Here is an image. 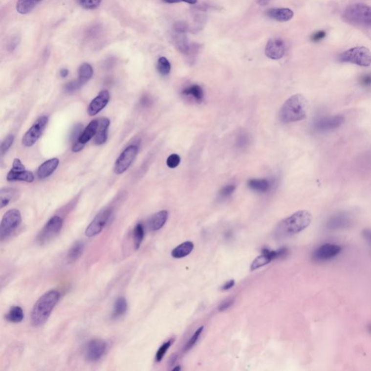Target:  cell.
<instances>
[{
	"instance_id": "cell-1",
	"label": "cell",
	"mask_w": 371,
	"mask_h": 371,
	"mask_svg": "<svg viewBox=\"0 0 371 371\" xmlns=\"http://www.w3.org/2000/svg\"><path fill=\"white\" fill-rule=\"evenodd\" d=\"M311 222L312 215L307 210H300L282 220L276 226L275 235L279 239L292 237L304 231Z\"/></svg>"
},
{
	"instance_id": "cell-2",
	"label": "cell",
	"mask_w": 371,
	"mask_h": 371,
	"mask_svg": "<svg viewBox=\"0 0 371 371\" xmlns=\"http://www.w3.org/2000/svg\"><path fill=\"white\" fill-rule=\"evenodd\" d=\"M61 294L56 290H50L43 294L37 300L31 311V325L38 327L44 324L59 302Z\"/></svg>"
},
{
	"instance_id": "cell-3",
	"label": "cell",
	"mask_w": 371,
	"mask_h": 371,
	"mask_svg": "<svg viewBox=\"0 0 371 371\" xmlns=\"http://www.w3.org/2000/svg\"><path fill=\"white\" fill-rule=\"evenodd\" d=\"M307 101L302 94H295L288 99L279 112V118L284 124L297 122L307 116Z\"/></svg>"
},
{
	"instance_id": "cell-4",
	"label": "cell",
	"mask_w": 371,
	"mask_h": 371,
	"mask_svg": "<svg viewBox=\"0 0 371 371\" xmlns=\"http://www.w3.org/2000/svg\"><path fill=\"white\" fill-rule=\"evenodd\" d=\"M343 18L350 23L371 28V7L362 3L351 4L344 11Z\"/></svg>"
},
{
	"instance_id": "cell-5",
	"label": "cell",
	"mask_w": 371,
	"mask_h": 371,
	"mask_svg": "<svg viewBox=\"0 0 371 371\" xmlns=\"http://www.w3.org/2000/svg\"><path fill=\"white\" fill-rule=\"evenodd\" d=\"M341 63H348L362 67L371 65V52L365 46H356L342 52L339 56Z\"/></svg>"
},
{
	"instance_id": "cell-6",
	"label": "cell",
	"mask_w": 371,
	"mask_h": 371,
	"mask_svg": "<svg viewBox=\"0 0 371 371\" xmlns=\"http://www.w3.org/2000/svg\"><path fill=\"white\" fill-rule=\"evenodd\" d=\"M22 218L20 211L12 209L4 213L0 225V238L1 241L10 237L16 228L20 226Z\"/></svg>"
},
{
	"instance_id": "cell-7",
	"label": "cell",
	"mask_w": 371,
	"mask_h": 371,
	"mask_svg": "<svg viewBox=\"0 0 371 371\" xmlns=\"http://www.w3.org/2000/svg\"><path fill=\"white\" fill-rule=\"evenodd\" d=\"M63 225V219L59 216L51 218L37 237L39 244H46L55 238L61 232Z\"/></svg>"
},
{
	"instance_id": "cell-8",
	"label": "cell",
	"mask_w": 371,
	"mask_h": 371,
	"mask_svg": "<svg viewBox=\"0 0 371 371\" xmlns=\"http://www.w3.org/2000/svg\"><path fill=\"white\" fill-rule=\"evenodd\" d=\"M352 217L346 212H340L330 216L324 224L326 231L329 232L348 229L353 225Z\"/></svg>"
},
{
	"instance_id": "cell-9",
	"label": "cell",
	"mask_w": 371,
	"mask_h": 371,
	"mask_svg": "<svg viewBox=\"0 0 371 371\" xmlns=\"http://www.w3.org/2000/svg\"><path fill=\"white\" fill-rule=\"evenodd\" d=\"M48 121L49 118L45 115L39 118L31 129L24 134L22 139V145L27 147H32L41 137L44 131L47 126Z\"/></svg>"
},
{
	"instance_id": "cell-10",
	"label": "cell",
	"mask_w": 371,
	"mask_h": 371,
	"mask_svg": "<svg viewBox=\"0 0 371 371\" xmlns=\"http://www.w3.org/2000/svg\"><path fill=\"white\" fill-rule=\"evenodd\" d=\"M342 251V247L339 244L326 243L313 251L312 259L317 262H327L337 257Z\"/></svg>"
},
{
	"instance_id": "cell-11",
	"label": "cell",
	"mask_w": 371,
	"mask_h": 371,
	"mask_svg": "<svg viewBox=\"0 0 371 371\" xmlns=\"http://www.w3.org/2000/svg\"><path fill=\"white\" fill-rule=\"evenodd\" d=\"M112 213V210L110 208L104 209L101 210L93 219L90 224L87 226L85 231V235L89 238L98 235L108 224Z\"/></svg>"
},
{
	"instance_id": "cell-12",
	"label": "cell",
	"mask_w": 371,
	"mask_h": 371,
	"mask_svg": "<svg viewBox=\"0 0 371 371\" xmlns=\"http://www.w3.org/2000/svg\"><path fill=\"white\" fill-rule=\"evenodd\" d=\"M139 147L136 145H130L126 147L116 160L114 166L115 174L120 175L129 169L137 156Z\"/></svg>"
},
{
	"instance_id": "cell-13",
	"label": "cell",
	"mask_w": 371,
	"mask_h": 371,
	"mask_svg": "<svg viewBox=\"0 0 371 371\" xmlns=\"http://www.w3.org/2000/svg\"><path fill=\"white\" fill-rule=\"evenodd\" d=\"M345 117L342 115H331V116L321 117L315 120L313 128L316 131L328 132L336 130L345 122Z\"/></svg>"
},
{
	"instance_id": "cell-14",
	"label": "cell",
	"mask_w": 371,
	"mask_h": 371,
	"mask_svg": "<svg viewBox=\"0 0 371 371\" xmlns=\"http://www.w3.org/2000/svg\"><path fill=\"white\" fill-rule=\"evenodd\" d=\"M289 250L286 248H282L278 251L270 250L268 249H263L262 254L258 256L251 265V270H255L261 268L264 265H268L273 260L283 258L288 255Z\"/></svg>"
},
{
	"instance_id": "cell-15",
	"label": "cell",
	"mask_w": 371,
	"mask_h": 371,
	"mask_svg": "<svg viewBox=\"0 0 371 371\" xmlns=\"http://www.w3.org/2000/svg\"><path fill=\"white\" fill-rule=\"evenodd\" d=\"M108 349V344L103 339H93L86 348L85 357L88 362H97L103 357Z\"/></svg>"
},
{
	"instance_id": "cell-16",
	"label": "cell",
	"mask_w": 371,
	"mask_h": 371,
	"mask_svg": "<svg viewBox=\"0 0 371 371\" xmlns=\"http://www.w3.org/2000/svg\"><path fill=\"white\" fill-rule=\"evenodd\" d=\"M7 179L9 181H21L31 183L34 181V176L31 171L25 170L21 160L16 158L13 161V168L7 174Z\"/></svg>"
},
{
	"instance_id": "cell-17",
	"label": "cell",
	"mask_w": 371,
	"mask_h": 371,
	"mask_svg": "<svg viewBox=\"0 0 371 371\" xmlns=\"http://www.w3.org/2000/svg\"><path fill=\"white\" fill-rule=\"evenodd\" d=\"M265 52V55L270 59H281L286 52L284 42L279 39H271L267 43Z\"/></svg>"
},
{
	"instance_id": "cell-18",
	"label": "cell",
	"mask_w": 371,
	"mask_h": 371,
	"mask_svg": "<svg viewBox=\"0 0 371 371\" xmlns=\"http://www.w3.org/2000/svg\"><path fill=\"white\" fill-rule=\"evenodd\" d=\"M109 100V93L108 90H103L88 105V113L90 116H94L103 110Z\"/></svg>"
},
{
	"instance_id": "cell-19",
	"label": "cell",
	"mask_w": 371,
	"mask_h": 371,
	"mask_svg": "<svg viewBox=\"0 0 371 371\" xmlns=\"http://www.w3.org/2000/svg\"><path fill=\"white\" fill-rule=\"evenodd\" d=\"M265 14L270 19L279 22H286L294 17V12L289 8H272L267 10Z\"/></svg>"
},
{
	"instance_id": "cell-20",
	"label": "cell",
	"mask_w": 371,
	"mask_h": 371,
	"mask_svg": "<svg viewBox=\"0 0 371 371\" xmlns=\"http://www.w3.org/2000/svg\"><path fill=\"white\" fill-rule=\"evenodd\" d=\"M59 159L52 158L46 160L39 167L37 175L41 179L47 178L52 175L59 165Z\"/></svg>"
},
{
	"instance_id": "cell-21",
	"label": "cell",
	"mask_w": 371,
	"mask_h": 371,
	"mask_svg": "<svg viewBox=\"0 0 371 371\" xmlns=\"http://www.w3.org/2000/svg\"><path fill=\"white\" fill-rule=\"evenodd\" d=\"M109 124H110V121L107 118H101V120L99 121L98 129L94 139L96 145H101L106 142Z\"/></svg>"
},
{
	"instance_id": "cell-22",
	"label": "cell",
	"mask_w": 371,
	"mask_h": 371,
	"mask_svg": "<svg viewBox=\"0 0 371 371\" xmlns=\"http://www.w3.org/2000/svg\"><path fill=\"white\" fill-rule=\"evenodd\" d=\"M98 126V121L94 120V121H91L90 124L87 126V127L84 129V131L82 132V134L80 135L79 139H78L76 142H79L82 145L85 146L87 142H89L93 137L95 136Z\"/></svg>"
},
{
	"instance_id": "cell-23",
	"label": "cell",
	"mask_w": 371,
	"mask_h": 371,
	"mask_svg": "<svg viewBox=\"0 0 371 371\" xmlns=\"http://www.w3.org/2000/svg\"><path fill=\"white\" fill-rule=\"evenodd\" d=\"M168 213L166 210H162L154 214L150 220V227L153 231L161 229L168 220Z\"/></svg>"
},
{
	"instance_id": "cell-24",
	"label": "cell",
	"mask_w": 371,
	"mask_h": 371,
	"mask_svg": "<svg viewBox=\"0 0 371 371\" xmlns=\"http://www.w3.org/2000/svg\"><path fill=\"white\" fill-rule=\"evenodd\" d=\"M174 42L175 46L181 53L187 55L191 49V46L188 42L187 37L185 34L175 33L174 36Z\"/></svg>"
},
{
	"instance_id": "cell-25",
	"label": "cell",
	"mask_w": 371,
	"mask_h": 371,
	"mask_svg": "<svg viewBox=\"0 0 371 371\" xmlns=\"http://www.w3.org/2000/svg\"><path fill=\"white\" fill-rule=\"evenodd\" d=\"M194 247L195 245L192 241H185V242L178 245V247L174 248L171 252V255H172L173 258H177V259L185 258L192 252Z\"/></svg>"
},
{
	"instance_id": "cell-26",
	"label": "cell",
	"mask_w": 371,
	"mask_h": 371,
	"mask_svg": "<svg viewBox=\"0 0 371 371\" xmlns=\"http://www.w3.org/2000/svg\"><path fill=\"white\" fill-rule=\"evenodd\" d=\"M42 1V0H19L16 4V10L20 14H28Z\"/></svg>"
},
{
	"instance_id": "cell-27",
	"label": "cell",
	"mask_w": 371,
	"mask_h": 371,
	"mask_svg": "<svg viewBox=\"0 0 371 371\" xmlns=\"http://www.w3.org/2000/svg\"><path fill=\"white\" fill-rule=\"evenodd\" d=\"M84 248H85V245L83 241H76L69 249L67 256V261L70 262H74L78 261L84 253Z\"/></svg>"
},
{
	"instance_id": "cell-28",
	"label": "cell",
	"mask_w": 371,
	"mask_h": 371,
	"mask_svg": "<svg viewBox=\"0 0 371 371\" xmlns=\"http://www.w3.org/2000/svg\"><path fill=\"white\" fill-rule=\"evenodd\" d=\"M94 70L91 65L88 63H84L80 66L79 69V79H77L78 82L81 86H84L86 83L88 82L92 77Z\"/></svg>"
},
{
	"instance_id": "cell-29",
	"label": "cell",
	"mask_w": 371,
	"mask_h": 371,
	"mask_svg": "<svg viewBox=\"0 0 371 371\" xmlns=\"http://www.w3.org/2000/svg\"><path fill=\"white\" fill-rule=\"evenodd\" d=\"M128 304L127 301L124 297H119L115 300L114 303L113 311H112V316L113 318H118L123 316L126 311H127Z\"/></svg>"
},
{
	"instance_id": "cell-30",
	"label": "cell",
	"mask_w": 371,
	"mask_h": 371,
	"mask_svg": "<svg viewBox=\"0 0 371 371\" xmlns=\"http://www.w3.org/2000/svg\"><path fill=\"white\" fill-rule=\"evenodd\" d=\"M23 318V310L19 306H13L6 315V319L14 324L21 323Z\"/></svg>"
},
{
	"instance_id": "cell-31",
	"label": "cell",
	"mask_w": 371,
	"mask_h": 371,
	"mask_svg": "<svg viewBox=\"0 0 371 371\" xmlns=\"http://www.w3.org/2000/svg\"><path fill=\"white\" fill-rule=\"evenodd\" d=\"M145 237V228L142 223H138L133 231V245L136 250L141 247Z\"/></svg>"
},
{
	"instance_id": "cell-32",
	"label": "cell",
	"mask_w": 371,
	"mask_h": 371,
	"mask_svg": "<svg viewBox=\"0 0 371 371\" xmlns=\"http://www.w3.org/2000/svg\"><path fill=\"white\" fill-rule=\"evenodd\" d=\"M182 94L186 96H192L196 101L201 102L203 100L204 92L199 86L193 85L184 88Z\"/></svg>"
},
{
	"instance_id": "cell-33",
	"label": "cell",
	"mask_w": 371,
	"mask_h": 371,
	"mask_svg": "<svg viewBox=\"0 0 371 371\" xmlns=\"http://www.w3.org/2000/svg\"><path fill=\"white\" fill-rule=\"evenodd\" d=\"M248 186L252 190L259 192H265L270 188V183L266 179H252L249 180Z\"/></svg>"
},
{
	"instance_id": "cell-34",
	"label": "cell",
	"mask_w": 371,
	"mask_h": 371,
	"mask_svg": "<svg viewBox=\"0 0 371 371\" xmlns=\"http://www.w3.org/2000/svg\"><path fill=\"white\" fill-rule=\"evenodd\" d=\"M157 70L162 76H167L171 72V65L168 60L165 57L159 58L157 65Z\"/></svg>"
},
{
	"instance_id": "cell-35",
	"label": "cell",
	"mask_w": 371,
	"mask_h": 371,
	"mask_svg": "<svg viewBox=\"0 0 371 371\" xmlns=\"http://www.w3.org/2000/svg\"><path fill=\"white\" fill-rule=\"evenodd\" d=\"M15 190L10 188H6V189H1V193H0V197H1V208L7 206L9 202L11 200L14 195Z\"/></svg>"
},
{
	"instance_id": "cell-36",
	"label": "cell",
	"mask_w": 371,
	"mask_h": 371,
	"mask_svg": "<svg viewBox=\"0 0 371 371\" xmlns=\"http://www.w3.org/2000/svg\"><path fill=\"white\" fill-rule=\"evenodd\" d=\"M78 4L86 10H94L100 7L103 0H76Z\"/></svg>"
},
{
	"instance_id": "cell-37",
	"label": "cell",
	"mask_w": 371,
	"mask_h": 371,
	"mask_svg": "<svg viewBox=\"0 0 371 371\" xmlns=\"http://www.w3.org/2000/svg\"><path fill=\"white\" fill-rule=\"evenodd\" d=\"M203 329L204 327H199V328L195 332V333L192 335L191 339H189V342L186 343L185 348H184V351L190 350V349H192L194 346H195V344L196 343L198 339H199V336H200L201 334H202V331H203Z\"/></svg>"
},
{
	"instance_id": "cell-38",
	"label": "cell",
	"mask_w": 371,
	"mask_h": 371,
	"mask_svg": "<svg viewBox=\"0 0 371 371\" xmlns=\"http://www.w3.org/2000/svg\"><path fill=\"white\" fill-rule=\"evenodd\" d=\"M174 339H170L169 341H168V342H165L164 344H163V345H162L161 347H160V348H159L158 350H157V353H156V361L157 362H160L162 360H163V357H164L165 354H166L167 351L168 350V349H169L170 347L172 345L173 342H174Z\"/></svg>"
},
{
	"instance_id": "cell-39",
	"label": "cell",
	"mask_w": 371,
	"mask_h": 371,
	"mask_svg": "<svg viewBox=\"0 0 371 371\" xmlns=\"http://www.w3.org/2000/svg\"><path fill=\"white\" fill-rule=\"evenodd\" d=\"M13 142H14V136L13 135H9L3 140L1 144V155H4L8 151L9 149L13 145Z\"/></svg>"
},
{
	"instance_id": "cell-40",
	"label": "cell",
	"mask_w": 371,
	"mask_h": 371,
	"mask_svg": "<svg viewBox=\"0 0 371 371\" xmlns=\"http://www.w3.org/2000/svg\"><path fill=\"white\" fill-rule=\"evenodd\" d=\"M180 162H181V158H180L179 155L176 154H173L167 159V165L169 168H175L179 165Z\"/></svg>"
},
{
	"instance_id": "cell-41",
	"label": "cell",
	"mask_w": 371,
	"mask_h": 371,
	"mask_svg": "<svg viewBox=\"0 0 371 371\" xmlns=\"http://www.w3.org/2000/svg\"><path fill=\"white\" fill-rule=\"evenodd\" d=\"M174 30L175 33L179 34H185L186 31H189V25L183 21L175 22L174 25Z\"/></svg>"
},
{
	"instance_id": "cell-42",
	"label": "cell",
	"mask_w": 371,
	"mask_h": 371,
	"mask_svg": "<svg viewBox=\"0 0 371 371\" xmlns=\"http://www.w3.org/2000/svg\"><path fill=\"white\" fill-rule=\"evenodd\" d=\"M359 83H360V86L364 87V88H371V73H366V74L360 76Z\"/></svg>"
},
{
	"instance_id": "cell-43",
	"label": "cell",
	"mask_w": 371,
	"mask_h": 371,
	"mask_svg": "<svg viewBox=\"0 0 371 371\" xmlns=\"http://www.w3.org/2000/svg\"><path fill=\"white\" fill-rule=\"evenodd\" d=\"M82 87V86L79 84L78 81H73V82L67 83L65 86V90L67 92H72V91H76V90L79 89Z\"/></svg>"
},
{
	"instance_id": "cell-44",
	"label": "cell",
	"mask_w": 371,
	"mask_h": 371,
	"mask_svg": "<svg viewBox=\"0 0 371 371\" xmlns=\"http://www.w3.org/2000/svg\"><path fill=\"white\" fill-rule=\"evenodd\" d=\"M235 190V186L234 185H228L223 187L220 191V195L222 197H228L232 195L233 192Z\"/></svg>"
},
{
	"instance_id": "cell-45",
	"label": "cell",
	"mask_w": 371,
	"mask_h": 371,
	"mask_svg": "<svg viewBox=\"0 0 371 371\" xmlns=\"http://www.w3.org/2000/svg\"><path fill=\"white\" fill-rule=\"evenodd\" d=\"M248 143H249V138H248L247 135H240V136H239L238 139H237V145L239 148L245 147Z\"/></svg>"
},
{
	"instance_id": "cell-46",
	"label": "cell",
	"mask_w": 371,
	"mask_h": 371,
	"mask_svg": "<svg viewBox=\"0 0 371 371\" xmlns=\"http://www.w3.org/2000/svg\"><path fill=\"white\" fill-rule=\"evenodd\" d=\"M326 36H327V33H326L325 31H317L316 33H315V34H313L311 36L310 40L311 41L313 42H318L324 40V39L325 38Z\"/></svg>"
},
{
	"instance_id": "cell-47",
	"label": "cell",
	"mask_w": 371,
	"mask_h": 371,
	"mask_svg": "<svg viewBox=\"0 0 371 371\" xmlns=\"http://www.w3.org/2000/svg\"><path fill=\"white\" fill-rule=\"evenodd\" d=\"M234 300L233 298H230L228 299V300H225V301H223V303L219 306L218 310L220 311V312H223V311L226 310V309L231 307L232 305L234 304Z\"/></svg>"
},
{
	"instance_id": "cell-48",
	"label": "cell",
	"mask_w": 371,
	"mask_h": 371,
	"mask_svg": "<svg viewBox=\"0 0 371 371\" xmlns=\"http://www.w3.org/2000/svg\"><path fill=\"white\" fill-rule=\"evenodd\" d=\"M362 236L365 241L368 243L371 248V228H365L362 231Z\"/></svg>"
},
{
	"instance_id": "cell-49",
	"label": "cell",
	"mask_w": 371,
	"mask_h": 371,
	"mask_svg": "<svg viewBox=\"0 0 371 371\" xmlns=\"http://www.w3.org/2000/svg\"><path fill=\"white\" fill-rule=\"evenodd\" d=\"M163 2L168 4H174V3L186 2L188 4H195L197 2V0H162Z\"/></svg>"
},
{
	"instance_id": "cell-50",
	"label": "cell",
	"mask_w": 371,
	"mask_h": 371,
	"mask_svg": "<svg viewBox=\"0 0 371 371\" xmlns=\"http://www.w3.org/2000/svg\"><path fill=\"white\" fill-rule=\"evenodd\" d=\"M234 285H235V282L232 279V280L229 281V282L224 284V285L222 286L221 289L223 290V291H227V290L231 289Z\"/></svg>"
},
{
	"instance_id": "cell-51",
	"label": "cell",
	"mask_w": 371,
	"mask_h": 371,
	"mask_svg": "<svg viewBox=\"0 0 371 371\" xmlns=\"http://www.w3.org/2000/svg\"><path fill=\"white\" fill-rule=\"evenodd\" d=\"M68 73H69L68 70L65 68L61 69V71H60V75H61V76L62 78L67 77V75H68Z\"/></svg>"
},
{
	"instance_id": "cell-52",
	"label": "cell",
	"mask_w": 371,
	"mask_h": 371,
	"mask_svg": "<svg viewBox=\"0 0 371 371\" xmlns=\"http://www.w3.org/2000/svg\"><path fill=\"white\" fill-rule=\"evenodd\" d=\"M270 0H257V2L261 6H265L268 4Z\"/></svg>"
},
{
	"instance_id": "cell-53",
	"label": "cell",
	"mask_w": 371,
	"mask_h": 371,
	"mask_svg": "<svg viewBox=\"0 0 371 371\" xmlns=\"http://www.w3.org/2000/svg\"><path fill=\"white\" fill-rule=\"evenodd\" d=\"M181 370V368H180L179 366H177V367H175V369H173V371H180Z\"/></svg>"
},
{
	"instance_id": "cell-54",
	"label": "cell",
	"mask_w": 371,
	"mask_h": 371,
	"mask_svg": "<svg viewBox=\"0 0 371 371\" xmlns=\"http://www.w3.org/2000/svg\"><path fill=\"white\" fill-rule=\"evenodd\" d=\"M369 332H370V333H371V325H369Z\"/></svg>"
}]
</instances>
